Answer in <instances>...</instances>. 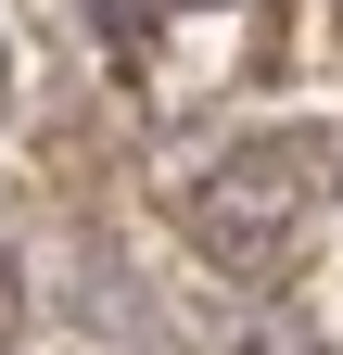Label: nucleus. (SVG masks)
<instances>
[{
    "label": "nucleus",
    "instance_id": "obj_2",
    "mask_svg": "<svg viewBox=\"0 0 343 355\" xmlns=\"http://www.w3.org/2000/svg\"><path fill=\"white\" fill-rule=\"evenodd\" d=\"M0 330H13V266H0Z\"/></svg>",
    "mask_w": 343,
    "mask_h": 355
},
{
    "label": "nucleus",
    "instance_id": "obj_1",
    "mask_svg": "<svg viewBox=\"0 0 343 355\" xmlns=\"http://www.w3.org/2000/svg\"><path fill=\"white\" fill-rule=\"evenodd\" d=\"M203 241H217V266H267V241H280V178L267 165L217 178V191H203Z\"/></svg>",
    "mask_w": 343,
    "mask_h": 355
}]
</instances>
